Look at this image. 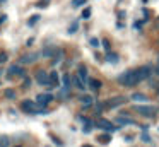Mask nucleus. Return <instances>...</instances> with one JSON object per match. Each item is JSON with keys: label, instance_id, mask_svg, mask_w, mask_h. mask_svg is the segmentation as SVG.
Returning <instances> with one entry per match:
<instances>
[{"label": "nucleus", "instance_id": "4be33fe9", "mask_svg": "<svg viewBox=\"0 0 159 147\" xmlns=\"http://www.w3.org/2000/svg\"><path fill=\"white\" fill-rule=\"evenodd\" d=\"M98 140H99L101 144H108V142L111 140V135L106 132V133H103V135H99V137H98Z\"/></svg>", "mask_w": 159, "mask_h": 147}, {"label": "nucleus", "instance_id": "20e7f679", "mask_svg": "<svg viewBox=\"0 0 159 147\" xmlns=\"http://www.w3.org/2000/svg\"><path fill=\"white\" fill-rule=\"evenodd\" d=\"M53 99H55V96H53L52 92H41V94L36 96L34 103L38 104V108H46V106H48Z\"/></svg>", "mask_w": 159, "mask_h": 147}, {"label": "nucleus", "instance_id": "f704fd0d", "mask_svg": "<svg viewBox=\"0 0 159 147\" xmlns=\"http://www.w3.org/2000/svg\"><path fill=\"white\" fill-rule=\"evenodd\" d=\"M33 43H34V38H29V39L28 41H26V44H28V46H31V44Z\"/></svg>", "mask_w": 159, "mask_h": 147}, {"label": "nucleus", "instance_id": "393cba45", "mask_svg": "<svg viewBox=\"0 0 159 147\" xmlns=\"http://www.w3.org/2000/svg\"><path fill=\"white\" fill-rule=\"evenodd\" d=\"M62 58H63V53H60V55H57V57H53V60H52V67H57V65L62 62Z\"/></svg>", "mask_w": 159, "mask_h": 147}, {"label": "nucleus", "instance_id": "7c9ffc66", "mask_svg": "<svg viewBox=\"0 0 159 147\" xmlns=\"http://www.w3.org/2000/svg\"><path fill=\"white\" fill-rule=\"evenodd\" d=\"M93 126H94V125H93V123L89 122V123H86V125L82 126V130H84V132H86V133H89L91 130H93Z\"/></svg>", "mask_w": 159, "mask_h": 147}, {"label": "nucleus", "instance_id": "9b49d317", "mask_svg": "<svg viewBox=\"0 0 159 147\" xmlns=\"http://www.w3.org/2000/svg\"><path fill=\"white\" fill-rule=\"evenodd\" d=\"M77 75H79V79L87 85V82H89V72H87L86 65H79V68H77Z\"/></svg>", "mask_w": 159, "mask_h": 147}, {"label": "nucleus", "instance_id": "f8f14e48", "mask_svg": "<svg viewBox=\"0 0 159 147\" xmlns=\"http://www.w3.org/2000/svg\"><path fill=\"white\" fill-rule=\"evenodd\" d=\"M79 101H80V104H82V108H84V109H89L91 106L94 104V98H93L91 94H84V96H80Z\"/></svg>", "mask_w": 159, "mask_h": 147}, {"label": "nucleus", "instance_id": "473e14b6", "mask_svg": "<svg viewBox=\"0 0 159 147\" xmlns=\"http://www.w3.org/2000/svg\"><path fill=\"white\" fill-rule=\"evenodd\" d=\"M142 140H144V142H151V137H149V133L147 132H144L142 133V137H140Z\"/></svg>", "mask_w": 159, "mask_h": 147}, {"label": "nucleus", "instance_id": "f03ea898", "mask_svg": "<svg viewBox=\"0 0 159 147\" xmlns=\"http://www.w3.org/2000/svg\"><path fill=\"white\" fill-rule=\"evenodd\" d=\"M125 103H127V98H125V96H113V98L103 101L101 104H103L104 109H115V108H118V106L125 104Z\"/></svg>", "mask_w": 159, "mask_h": 147}, {"label": "nucleus", "instance_id": "ddd939ff", "mask_svg": "<svg viewBox=\"0 0 159 147\" xmlns=\"http://www.w3.org/2000/svg\"><path fill=\"white\" fill-rule=\"evenodd\" d=\"M115 122H116L118 125H134V123H135L134 118H132V116H128V115H118Z\"/></svg>", "mask_w": 159, "mask_h": 147}, {"label": "nucleus", "instance_id": "bb28decb", "mask_svg": "<svg viewBox=\"0 0 159 147\" xmlns=\"http://www.w3.org/2000/svg\"><path fill=\"white\" fill-rule=\"evenodd\" d=\"M91 12H93V9H91V7H86V9H84V12H82V19H89Z\"/></svg>", "mask_w": 159, "mask_h": 147}, {"label": "nucleus", "instance_id": "9d476101", "mask_svg": "<svg viewBox=\"0 0 159 147\" xmlns=\"http://www.w3.org/2000/svg\"><path fill=\"white\" fill-rule=\"evenodd\" d=\"M36 77V82H38L39 85H50V75L46 70H43V68H38L34 74Z\"/></svg>", "mask_w": 159, "mask_h": 147}, {"label": "nucleus", "instance_id": "4c0bfd02", "mask_svg": "<svg viewBox=\"0 0 159 147\" xmlns=\"http://www.w3.org/2000/svg\"><path fill=\"white\" fill-rule=\"evenodd\" d=\"M4 74H5V70H4V68H0V77H2Z\"/></svg>", "mask_w": 159, "mask_h": 147}, {"label": "nucleus", "instance_id": "2f4dec72", "mask_svg": "<svg viewBox=\"0 0 159 147\" xmlns=\"http://www.w3.org/2000/svg\"><path fill=\"white\" fill-rule=\"evenodd\" d=\"M7 60H9V55L2 51V53H0V63H5V62H7Z\"/></svg>", "mask_w": 159, "mask_h": 147}, {"label": "nucleus", "instance_id": "1a4fd4ad", "mask_svg": "<svg viewBox=\"0 0 159 147\" xmlns=\"http://www.w3.org/2000/svg\"><path fill=\"white\" fill-rule=\"evenodd\" d=\"M60 53H63L60 48H57V46H45L41 51H39V57H43V58H52V57H57V55H60Z\"/></svg>", "mask_w": 159, "mask_h": 147}, {"label": "nucleus", "instance_id": "e433bc0d", "mask_svg": "<svg viewBox=\"0 0 159 147\" xmlns=\"http://www.w3.org/2000/svg\"><path fill=\"white\" fill-rule=\"evenodd\" d=\"M5 19H7V16H0V22H4Z\"/></svg>", "mask_w": 159, "mask_h": 147}, {"label": "nucleus", "instance_id": "a19ab883", "mask_svg": "<svg viewBox=\"0 0 159 147\" xmlns=\"http://www.w3.org/2000/svg\"><path fill=\"white\" fill-rule=\"evenodd\" d=\"M82 147H91V145H87V144H86V145H82Z\"/></svg>", "mask_w": 159, "mask_h": 147}, {"label": "nucleus", "instance_id": "c756f323", "mask_svg": "<svg viewBox=\"0 0 159 147\" xmlns=\"http://www.w3.org/2000/svg\"><path fill=\"white\" fill-rule=\"evenodd\" d=\"M89 44H91V46H94V48H98V46H99V39H98V38H91Z\"/></svg>", "mask_w": 159, "mask_h": 147}, {"label": "nucleus", "instance_id": "58836bf2", "mask_svg": "<svg viewBox=\"0 0 159 147\" xmlns=\"http://www.w3.org/2000/svg\"><path fill=\"white\" fill-rule=\"evenodd\" d=\"M156 72H157V75H159V67H157V68H156Z\"/></svg>", "mask_w": 159, "mask_h": 147}, {"label": "nucleus", "instance_id": "ea45409f", "mask_svg": "<svg viewBox=\"0 0 159 147\" xmlns=\"http://www.w3.org/2000/svg\"><path fill=\"white\" fill-rule=\"evenodd\" d=\"M0 2H2V3H4V2H7V0H0Z\"/></svg>", "mask_w": 159, "mask_h": 147}, {"label": "nucleus", "instance_id": "a211bd4d", "mask_svg": "<svg viewBox=\"0 0 159 147\" xmlns=\"http://www.w3.org/2000/svg\"><path fill=\"white\" fill-rule=\"evenodd\" d=\"M72 84L75 85L77 89H80V91H84V89H86V84H84V82L80 80V79H79V75H77V74L72 77Z\"/></svg>", "mask_w": 159, "mask_h": 147}, {"label": "nucleus", "instance_id": "412c9836", "mask_svg": "<svg viewBox=\"0 0 159 147\" xmlns=\"http://www.w3.org/2000/svg\"><path fill=\"white\" fill-rule=\"evenodd\" d=\"M39 19H41V16H39V14H36V16L29 17V19H28V26H29V27H34L36 24L39 22Z\"/></svg>", "mask_w": 159, "mask_h": 147}, {"label": "nucleus", "instance_id": "6e6552de", "mask_svg": "<svg viewBox=\"0 0 159 147\" xmlns=\"http://www.w3.org/2000/svg\"><path fill=\"white\" fill-rule=\"evenodd\" d=\"M26 77V70L24 67H21V65H11L9 67V72H7V79H12V77Z\"/></svg>", "mask_w": 159, "mask_h": 147}, {"label": "nucleus", "instance_id": "4468645a", "mask_svg": "<svg viewBox=\"0 0 159 147\" xmlns=\"http://www.w3.org/2000/svg\"><path fill=\"white\" fill-rule=\"evenodd\" d=\"M48 75H50V85H57V87H58V85H60V75H58V72L52 70Z\"/></svg>", "mask_w": 159, "mask_h": 147}, {"label": "nucleus", "instance_id": "aec40b11", "mask_svg": "<svg viewBox=\"0 0 159 147\" xmlns=\"http://www.w3.org/2000/svg\"><path fill=\"white\" fill-rule=\"evenodd\" d=\"M11 137L9 135H0V147H11Z\"/></svg>", "mask_w": 159, "mask_h": 147}, {"label": "nucleus", "instance_id": "b1692460", "mask_svg": "<svg viewBox=\"0 0 159 147\" xmlns=\"http://www.w3.org/2000/svg\"><path fill=\"white\" fill-rule=\"evenodd\" d=\"M77 29H79V22L75 21V22H72V26L67 29V33H69V34H74V33H77Z\"/></svg>", "mask_w": 159, "mask_h": 147}, {"label": "nucleus", "instance_id": "7ed1b4c3", "mask_svg": "<svg viewBox=\"0 0 159 147\" xmlns=\"http://www.w3.org/2000/svg\"><path fill=\"white\" fill-rule=\"evenodd\" d=\"M134 109L139 113V115L145 116V118H152V116H156V113H157L159 108H156V106H151V104H137L134 106Z\"/></svg>", "mask_w": 159, "mask_h": 147}, {"label": "nucleus", "instance_id": "6ab92c4d", "mask_svg": "<svg viewBox=\"0 0 159 147\" xmlns=\"http://www.w3.org/2000/svg\"><path fill=\"white\" fill-rule=\"evenodd\" d=\"M62 84L65 89H70V85H72V77H70V74H63L62 75Z\"/></svg>", "mask_w": 159, "mask_h": 147}, {"label": "nucleus", "instance_id": "f257e3e1", "mask_svg": "<svg viewBox=\"0 0 159 147\" xmlns=\"http://www.w3.org/2000/svg\"><path fill=\"white\" fill-rule=\"evenodd\" d=\"M152 74V67L151 65H142V67H137L134 70H125L123 74H120L116 77V82L125 87H132V85L140 84L142 80H147Z\"/></svg>", "mask_w": 159, "mask_h": 147}, {"label": "nucleus", "instance_id": "423d86ee", "mask_svg": "<svg viewBox=\"0 0 159 147\" xmlns=\"http://www.w3.org/2000/svg\"><path fill=\"white\" fill-rule=\"evenodd\" d=\"M94 126H98V128L104 130V132H108V133H111V132H115V130H116V126H115L110 120H106V118H99L96 123H94Z\"/></svg>", "mask_w": 159, "mask_h": 147}, {"label": "nucleus", "instance_id": "f3484780", "mask_svg": "<svg viewBox=\"0 0 159 147\" xmlns=\"http://www.w3.org/2000/svg\"><path fill=\"white\" fill-rule=\"evenodd\" d=\"M87 85H89L91 91H99L101 89V80H98V79H89Z\"/></svg>", "mask_w": 159, "mask_h": 147}, {"label": "nucleus", "instance_id": "a878e982", "mask_svg": "<svg viewBox=\"0 0 159 147\" xmlns=\"http://www.w3.org/2000/svg\"><path fill=\"white\" fill-rule=\"evenodd\" d=\"M50 5V0H39V2H36V7L38 9H45V7Z\"/></svg>", "mask_w": 159, "mask_h": 147}, {"label": "nucleus", "instance_id": "79ce46f5", "mask_svg": "<svg viewBox=\"0 0 159 147\" xmlns=\"http://www.w3.org/2000/svg\"><path fill=\"white\" fill-rule=\"evenodd\" d=\"M16 147H21V145H16Z\"/></svg>", "mask_w": 159, "mask_h": 147}, {"label": "nucleus", "instance_id": "2eb2a0df", "mask_svg": "<svg viewBox=\"0 0 159 147\" xmlns=\"http://www.w3.org/2000/svg\"><path fill=\"white\" fill-rule=\"evenodd\" d=\"M104 60L110 62V63H118L120 57H118V53H113V51H106V57H104Z\"/></svg>", "mask_w": 159, "mask_h": 147}, {"label": "nucleus", "instance_id": "c85d7f7f", "mask_svg": "<svg viewBox=\"0 0 159 147\" xmlns=\"http://www.w3.org/2000/svg\"><path fill=\"white\" fill-rule=\"evenodd\" d=\"M87 0H72V7H82Z\"/></svg>", "mask_w": 159, "mask_h": 147}, {"label": "nucleus", "instance_id": "39448f33", "mask_svg": "<svg viewBox=\"0 0 159 147\" xmlns=\"http://www.w3.org/2000/svg\"><path fill=\"white\" fill-rule=\"evenodd\" d=\"M19 108H21L24 113H31V115H34L36 109H38V104H36L33 99H22L21 104H19Z\"/></svg>", "mask_w": 159, "mask_h": 147}, {"label": "nucleus", "instance_id": "72a5a7b5", "mask_svg": "<svg viewBox=\"0 0 159 147\" xmlns=\"http://www.w3.org/2000/svg\"><path fill=\"white\" fill-rule=\"evenodd\" d=\"M103 46H104V50H106V51H110V43H108L106 39L103 41Z\"/></svg>", "mask_w": 159, "mask_h": 147}, {"label": "nucleus", "instance_id": "dca6fc26", "mask_svg": "<svg viewBox=\"0 0 159 147\" xmlns=\"http://www.w3.org/2000/svg\"><path fill=\"white\" fill-rule=\"evenodd\" d=\"M147 96L144 94V92H135V94H132V101H137V103H147Z\"/></svg>", "mask_w": 159, "mask_h": 147}, {"label": "nucleus", "instance_id": "c9c22d12", "mask_svg": "<svg viewBox=\"0 0 159 147\" xmlns=\"http://www.w3.org/2000/svg\"><path fill=\"white\" fill-rule=\"evenodd\" d=\"M116 27H118V29H121V27H125V26H123V22H116Z\"/></svg>", "mask_w": 159, "mask_h": 147}, {"label": "nucleus", "instance_id": "0eeeda50", "mask_svg": "<svg viewBox=\"0 0 159 147\" xmlns=\"http://www.w3.org/2000/svg\"><path fill=\"white\" fill-rule=\"evenodd\" d=\"M38 58H39V51L26 53V55H22V57L19 58V63L21 65H31V63H34V62H38Z\"/></svg>", "mask_w": 159, "mask_h": 147}, {"label": "nucleus", "instance_id": "5701e85b", "mask_svg": "<svg viewBox=\"0 0 159 147\" xmlns=\"http://www.w3.org/2000/svg\"><path fill=\"white\" fill-rule=\"evenodd\" d=\"M4 94H5V98H7V99H16V96H17L14 89H5Z\"/></svg>", "mask_w": 159, "mask_h": 147}, {"label": "nucleus", "instance_id": "cd10ccee", "mask_svg": "<svg viewBox=\"0 0 159 147\" xmlns=\"http://www.w3.org/2000/svg\"><path fill=\"white\" fill-rule=\"evenodd\" d=\"M31 84H33V82H31V77H28V75H26V77H24V82H22V87L28 89V87H31Z\"/></svg>", "mask_w": 159, "mask_h": 147}]
</instances>
